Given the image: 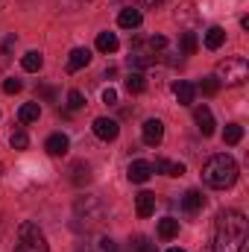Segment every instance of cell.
Here are the masks:
<instances>
[{"instance_id":"6da1fadb","label":"cell","mask_w":249,"mask_h":252,"mask_svg":"<svg viewBox=\"0 0 249 252\" xmlns=\"http://www.w3.org/2000/svg\"><path fill=\"white\" fill-rule=\"evenodd\" d=\"M249 238V223L238 208H226L217 217L214 232V252H244Z\"/></svg>"},{"instance_id":"7a4b0ae2","label":"cell","mask_w":249,"mask_h":252,"mask_svg":"<svg viewBox=\"0 0 249 252\" xmlns=\"http://www.w3.org/2000/svg\"><path fill=\"white\" fill-rule=\"evenodd\" d=\"M202 179H205L208 188H217V190L232 188V185L238 182V161H235L232 156H226V153H217V156H211V158L205 161Z\"/></svg>"},{"instance_id":"3957f363","label":"cell","mask_w":249,"mask_h":252,"mask_svg":"<svg viewBox=\"0 0 249 252\" xmlns=\"http://www.w3.org/2000/svg\"><path fill=\"white\" fill-rule=\"evenodd\" d=\"M106 220V208L97 196H79L73 205V229L76 232H94Z\"/></svg>"},{"instance_id":"277c9868","label":"cell","mask_w":249,"mask_h":252,"mask_svg":"<svg viewBox=\"0 0 249 252\" xmlns=\"http://www.w3.org/2000/svg\"><path fill=\"white\" fill-rule=\"evenodd\" d=\"M214 76H217L220 85H223V82H226V85H241L249 76V62L244 56H229V59H223V62L217 64Z\"/></svg>"},{"instance_id":"5b68a950","label":"cell","mask_w":249,"mask_h":252,"mask_svg":"<svg viewBox=\"0 0 249 252\" xmlns=\"http://www.w3.org/2000/svg\"><path fill=\"white\" fill-rule=\"evenodd\" d=\"M15 252H50L47 250V241L41 235V229L35 223H21L18 226V244H15Z\"/></svg>"},{"instance_id":"8992f818","label":"cell","mask_w":249,"mask_h":252,"mask_svg":"<svg viewBox=\"0 0 249 252\" xmlns=\"http://www.w3.org/2000/svg\"><path fill=\"white\" fill-rule=\"evenodd\" d=\"M141 135H144V144H147V147H158L161 138H164V124H161L158 118H150L147 124L141 126Z\"/></svg>"},{"instance_id":"52a82bcc","label":"cell","mask_w":249,"mask_h":252,"mask_svg":"<svg viewBox=\"0 0 249 252\" xmlns=\"http://www.w3.org/2000/svg\"><path fill=\"white\" fill-rule=\"evenodd\" d=\"M91 129H94V135L100 141H115L121 135V126H118V121H112V118H97Z\"/></svg>"},{"instance_id":"ba28073f","label":"cell","mask_w":249,"mask_h":252,"mask_svg":"<svg viewBox=\"0 0 249 252\" xmlns=\"http://www.w3.org/2000/svg\"><path fill=\"white\" fill-rule=\"evenodd\" d=\"M153 173H156V170H153V164H150V161H144V158L132 161V164H129V170H126L129 182H135V185H144V182H147Z\"/></svg>"},{"instance_id":"9c48e42d","label":"cell","mask_w":249,"mask_h":252,"mask_svg":"<svg viewBox=\"0 0 249 252\" xmlns=\"http://www.w3.org/2000/svg\"><path fill=\"white\" fill-rule=\"evenodd\" d=\"M88 62H91V50L88 47H73L70 56H67V73H76V70L88 67Z\"/></svg>"},{"instance_id":"30bf717a","label":"cell","mask_w":249,"mask_h":252,"mask_svg":"<svg viewBox=\"0 0 249 252\" xmlns=\"http://www.w3.org/2000/svg\"><path fill=\"white\" fill-rule=\"evenodd\" d=\"M135 211H138V217H153L156 214V193H150V190H141L138 193V199H135Z\"/></svg>"},{"instance_id":"8fae6325","label":"cell","mask_w":249,"mask_h":252,"mask_svg":"<svg viewBox=\"0 0 249 252\" xmlns=\"http://www.w3.org/2000/svg\"><path fill=\"white\" fill-rule=\"evenodd\" d=\"M193 121H196V129L208 138V135H214V115H211V109L208 106H199L196 112H193Z\"/></svg>"},{"instance_id":"7c38bea8","label":"cell","mask_w":249,"mask_h":252,"mask_svg":"<svg viewBox=\"0 0 249 252\" xmlns=\"http://www.w3.org/2000/svg\"><path fill=\"white\" fill-rule=\"evenodd\" d=\"M141 21H144L141 9H132V6L121 9V15H118V27H121V30H138Z\"/></svg>"},{"instance_id":"4fadbf2b","label":"cell","mask_w":249,"mask_h":252,"mask_svg":"<svg viewBox=\"0 0 249 252\" xmlns=\"http://www.w3.org/2000/svg\"><path fill=\"white\" fill-rule=\"evenodd\" d=\"M153 62H156V59H153V53H147L141 44H135V50H132V53H129V59H126V64H129L132 70H144V67H150Z\"/></svg>"},{"instance_id":"5bb4252c","label":"cell","mask_w":249,"mask_h":252,"mask_svg":"<svg viewBox=\"0 0 249 252\" xmlns=\"http://www.w3.org/2000/svg\"><path fill=\"white\" fill-rule=\"evenodd\" d=\"M70 182L79 185V188L88 185V182H91V164H88V161H73V164H70Z\"/></svg>"},{"instance_id":"9a60e30c","label":"cell","mask_w":249,"mask_h":252,"mask_svg":"<svg viewBox=\"0 0 249 252\" xmlns=\"http://www.w3.org/2000/svg\"><path fill=\"white\" fill-rule=\"evenodd\" d=\"M67 147H70V141H67V135H62V132H53V135L44 141V150H47L50 156H64Z\"/></svg>"},{"instance_id":"2e32d148","label":"cell","mask_w":249,"mask_h":252,"mask_svg":"<svg viewBox=\"0 0 249 252\" xmlns=\"http://www.w3.org/2000/svg\"><path fill=\"white\" fill-rule=\"evenodd\" d=\"M173 94H176L179 106H190V103H193V97H196V85L182 79V82H176V85H173Z\"/></svg>"},{"instance_id":"e0dca14e","label":"cell","mask_w":249,"mask_h":252,"mask_svg":"<svg viewBox=\"0 0 249 252\" xmlns=\"http://www.w3.org/2000/svg\"><path fill=\"white\" fill-rule=\"evenodd\" d=\"M153 170H158V173H164V176H182V173H185V164H182V161H170V158H158V161L153 164Z\"/></svg>"},{"instance_id":"ac0fdd59","label":"cell","mask_w":249,"mask_h":252,"mask_svg":"<svg viewBox=\"0 0 249 252\" xmlns=\"http://www.w3.org/2000/svg\"><path fill=\"white\" fill-rule=\"evenodd\" d=\"M202 205H205V196H202L199 190H187L185 196H182V208H185L187 214H196V211H202Z\"/></svg>"},{"instance_id":"d6986e66","label":"cell","mask_w":249,"mask_h":252,"mask_svg":"<svg viewBox=\"0 0 249 252\" xmlns=\"http://www.w3.org/2000/svg\"><path fill=\"white\" fill-rule=\"evenodd\" d=\"M118 47H121V41H118L115 32H100V35H97V50H100V53L109 56V53H115Z\"/></svg>"},{"instance_id":"ffe728a7","label":"cell","mask_w":249,"mask_h":252,"mask_svg":"<svg viewBox=\"0 0 249 252\" xmlns=\"http://www.w3.org/2000/svg\"><path fill=\"white\" fill-rule=\"evenodd\" d=\"M41 118V106L38 103H24L21 109H18V121L21 124H35Z\"/></svg>"},{"instance_id":"44dd1931","label":"cell","mask_w":249,"mask_h":252,"mask_svg":"<svg viewBox=\"0 0 249 252\" xmlns=\"http://www.w3.org/2000/svg\"><path fill=\"white\" fill-rule=\"evenodd\" d=\"M176 235H179V220H173V217L158 220V238L161 241H173Z\"/></svg>"},{"instance_id":"7402d4cb","label":"cell","mask_w":249,"mask_h":252,"mask_svg":"<svg viewBox=\"0 0 249 252\" xmlns=\"http://www.w3.org/2000/svg\"><path fill=\"white\" fill-rule=\"evenodd\" d=\"M41 64H44V56H41L38 50H30V53H24V59H21V67H24L27 73H38Z\"/></svg>"},{"instance_id":"603a6c76","label":"cell","mask_w":249,"mask_h":252,"mask_svg":"<svg viewBox=\"0 0 249 252\" xmlns=\"http://www.w3.org/2000/svg\"><path fill=\"white\" fill-rule=\"evenodd\" d=\"M223 41H226V30H223V27H211V30L205 32V47H208V50H220Z\"/></svg>"},{"instance_id":"cb8c5ba5","label":"cell","mask_w":249,"mask_h":252,"mask_svg":"<svg viewBox=\"0 0 249 252\" xmlns=\"http://www.w3.org/2000/svg\"><path fill=\"white\" fill-rule=\"evenodd\" d=\"M126 252H158V250H156V244H153L150 238H144V235H135V238L129 241Z\"/></svg>"},{"instance_id":"d4e9b609","label":"cell","mask_w":249,"mask_h":252,"mask_svg":"<svg viewBox=\"0 0 249 252\" xmlns=\"http://www.w3.org/2000/svg\"><path fill=\"white\" fill-rule=\"evenodd\" d=\"M144 88H147V79H144V73L132 70V73L126 76V91H129V94H144Z\"/></svg>"},{"instance_id":"484cf974","label":"cell","mask_w":249,"mask_h":252,"mask_svg":"<svg viewBox=\"0 0 249 252\" xmlns=\"http://www.w3.org/2000/svg\"><path fill=\"white\" fill-rule=\"evenodd\" d=\"M241 138H244V126L241 124H229L226 126V132H223V144L235 147V144H241Z\"/></svg>"},{"instance_id":"4316f807","label":"cell","mask_w":249,"mask_h":252,"mask_svg":"<svg viewBox=\"0 0 249 252\" xmlns=\"http://www.w3.org/2000/svg\"><path fill=\"white\" fill-rule=\"evenodd\" d=\"M196 47H199V38H196L193 32H185V35H182V56H193Z\"/></svg>"},{"instance_id":"83f0119b","label":"cell","mask_w":249,"mask_h":252,"mask_svg":"<svg viewBox=\"0 0 249 252\" xmlns=\"http://www.w3.org/2000/svg\"><path fill=\"white\" fill-rule=\"evenodd\" d=\"M199 91H202L205 97H214V94L220 91V82H217V76H205V79L199 82Z\"/></svg>"},{"instance_id":"f1b7e54d","label":"cell","mask_w":249,"mask_h":252,"mask_svg":"<svg viewBox=\"0 0 249 252\" xmlns=\"http://www.w3.org/2000/svg\"><path fill=\"white\" fill-rule=\"evenodd\" d=\"M30 147V135L24 129H15L12 132V150H27Z\"/></svg>"},{"instance_id":"f546056e","label":"cell","mask_w":249,"mask_h":252,"mask_svg":"<svg viewBox=\"0 0 249 252\" xmlns=\"http://www.w3.org/2000/svg\"><path fill=\"white\" fill-rule=\"evenodd\" d=\"M82 106H85L82 91H67V109H70V112H76V109H82Z\"/></svg>"},{"instance_id":"4dcf8cb0","label":"cell","mask_w":249,"mask_h":252,"mask_svg":"<svg viewBox=\"0 0 249 252\" xmlns=\"http://www.w3.org/2000/svg\"><path fill=\"white\" fill-rule=\"evenodd\" d=\"M147 47H150L153 53H156V50H164V47H167V38H164V35H153V38L147 41Z\"/></svg>"},{"instance_id":"1f68e13d","label":"cell","mask_w":249,"mask_h":252,"mask_svg":"<svg viewBox=\"0 0 249 252\" xmlns=\"http://www.w3.org/2000/svg\"><path fill=\"white\" fill-rule=\"evenodd\" d=\"M38 94H41L44 100H50V103H53V100H59V91H56V88H50V85H41V88H38Z\"/></svg>"},{"instance_id":"d6a6232c","label":"cell","mask_w":249,"mask_h":252,"mask_svg":"<svg viewBox=\"0 0 249 252\" xmlns=\"http://www.w3.org/2000/svg\"><path fill=\"white\" fill-rule=\"evenodd\" d=\"M3 91H6V94H18V91H21V79H6V82H3Z\"/></svg>"},{"instance_id":"836d02e7","label":"cell","mask_w":249,"mask_h":252,"mask_svg":"<svg viewBox=\"0 0 249 252\" xmlns=\"http://www.w3.org/2000/svg\"><path fill=\"white\" fill-rule=\"evenodd\" d=\"M103 103H106V106H115V103H118V91H115V88H106V91H103Z\"/></svg>"},{"instance_id":"e575fe53","label":"cell","mask_w":249,"mask_h":252,"mask_svg":"<svg viewBox=\"0 0 249 252\" xmlns=\"http://www.w3.org/2000/svg\"><path fill=\"white\" fill-rule=\"evenodd\" d=\"M100 252H118V244H115L112 238H103V241H100Z\"/></svg>"},{"instance_id":"d590c367","label":"cell","mask_w":249,"mask_h":252,"mask_svg":"<svg viewBox=\"0 0 249 252\" xmlns=\"http://www.w3.org/2000/svg\"><path fill=\"white\" fill-rule=\"evenodd\" d=\"M15 41H18L15 35H6V41H3V53H6V56L12 53V47H15Z\"/></svg>"},{"instance_id":"8d00e7d4","label":"cell","mask_w":249,"mask_h":252,"mask_svg":"<svg viewBox=\"0 0 249 252\" xmlns=\"http://www.w3.org/2000/svg\"><path fill=\"white\" fill-rule=\"evenodd\" d=\"M141 6H158V3H164V0H138Z\"/></svg>"},{"instance_id":"74e56055","label":"cell","mask_w":249,"mask_h":252,"mask_svg":"<svg viewBox=\"0 0 249 252\" xmlns=\"http://www.w3.org/2000/svg\"><path fill=\"white\" fill-rule=\"evenodd\" d=\"M3 64H6V53H3V50H0V67H3Z\"/></svg>"},{"instance_id":"f35d334b","label":"cell","mask_w":249,"mask_h":252,"mask_svg":"<svg viewBox=\"0 0 249 252\" xmlns=\"http://www.w3.org/2000/svg\"><path fill=\"white\" fill-rule=\"evenodd\" d=\"M167 252H185V250H179V247H173V250H167Z\"/></svg>"},{"instance_id":"ab89813d","label":"cell","mask_w":249,"mask_h":252,"mask_svg":"<svg viewBox=\"0 0 249 252\" xmlns=\"http://www.w3.org/2000/svg\"><path fill=\"white\" fill-rule=\"evenodd\" d=\"M0 173H3V164H0Z\"/></svg>"},{"instance_id":"60d3db41","label":"cell","mask_w":249,"mask_h":252,"mask_svg":"<svg viewBox=\"0 0 249 252\" xmlns=\"http://www.w3.org/2000/svg\"><path fill=\"white\" fill-rule=\"evenodd\" d=\"M79 252H88V250H79Z\"/></svg>"}]
</instances>
